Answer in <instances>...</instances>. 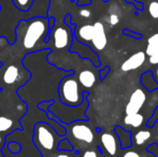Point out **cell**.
<instances>
[{"instance_id": "83f0119b", "label": "cell", "mask_w": 158, "mask_h": 157, "mask_svg": "<svg viewBox=\"0 0 158 157\" xmlns=\"http://www.w3.org/2000/svg\"><path fill=\"white\" fill-rule=\"evenodd\" d=\"M56 157H69L68 155H66V154H60V155H58Z\"/></svg>"}, {"instance_id": "30bf717a", "label": "cell", "mask_w": 158, "mask_h": 157, "mask_svg": "<svg viewBox=\"0 0 158 157\" xmlns=\"http://www.w3.org/2000/svg\"><path fill=\"white\" fill-rule=\"evenodd\" d=\"M146 55L149 56V62L152 65L158 64V33L152 35L147 42Z\"/></svg>"}, {"instance_id": "9a60e30c", "label": "cell", "mask_w": 158, "mask_h": 157, "mask_svg": "<svg viewBox=\"0 0 158 157\" xmlns=\"http://www.w3.org/2000/svg\"><path fill=\"white\" fill-rule=\"evenodd\" d=\"M144 117L143 115L140 113H135V114H131V115H126L124 118V123L127 126H131L132 128H139L143 125V123Z\"/></svg>"}, {"instance_id": "cb8c5ba5", "label": "cell", "mask_w": 158, "mask_h": 157, "mask_svg": "<svg viewBox=\"0 0 158 157\" xmlns=\"http://www.w3.org/2000/svg\"><path fill=\"white\" fill-rule=\"evenodd\" d=\"M82 157H99V154L97 151L94 150H88L85 151L82 155Z\"/></svg>"}, {"instance_id": "7c38bea8", "label": "cell", "mask_w": 158, "mask_h": 157, "mask_svg": "<svg viewBox=\"0 0 158 157\" xmlns=\"http://www.w3.org/2000/svg\"><path fill=\"white\" fill-rule=\"evenodd\" d=\"M79 82L85 88H92L96 82L95 74L89 69L82 70L79 74Z\"/></svg>"}, {"instance_id": "277c9868", "label": "cell", "mask_w": 158, "mask_h": 157, "mask_svg": "<svg viewBox=\"0 0 158 157\" xmlns=\"http://www.w3.org/2000/svg\"><path fill=\"white\" fill-rule=\"evenodd\" d=\"M100 144L98 146L99 151L107 157H116L118 154V150L121 149L119 140L116 133H103L100 138Z\"/></svg>"}, {"instance_id": "1f68e13d", "label": "cell", "mask_w": 158, "mask_h": 157, "mask_svg": "<svg viewBox=\"0 0 158 157\" xmlns=\"http://www.w3.org/2000/svg\"><path fill=\"white\" fill-rule=\"evenodd\" d=\"M0 157H3V156H2V155H0Z\"/></svg>"}, {"instance_id": "9c48e42d", "label": "cell", "mask_w": 158, "mask_h": 157, "mask_svg": "<svg viewBox=\"0 0 158 157\" xmlns=\"http://www.w3.org/2000/svg\"><path fill=\"white\" fill-rule=\"evenodd\" d=\"M146 60V54L140 51L135 54H133L131 56H130L122 65H121V70L122 71H131L139 68L142 65L144 64Z\"/></svg>"}, {"instance_id": "ffe728a7", "label": "cell", "mask_w": 158, "mask_h": 157, "mask_svg": "<svg viewBox=\"0 0 158 157\" xmlns=\"http://www.w3.org/2000/svg\"><path fill=\"white\" fill-rule=\"evenodd\" d=\"M148 11L149 14L152 18L158 19V2L157 1H153L152 3L149 4L148 6Z\"/></svg>"}, {"instance_id": "5bb4252c", "label": "cell", "mask_w": 158, "mask_h": 157, "mask_svg": "<svg viewBox=\"0 0 158 157\" xmlns=\"http://www.w3.org/2000/svg\"><path fill=\"white\" fill-rule=\"evenodd\" d=\"M19 76V68L16 66L11 65L5 70L3 74V81L6 84H13L18 81Z\"/></svg>"}, {"instance_id": "603a6c76", "label": "cell", "mask_w": 158, "mask_h": 157, "mask_svg": "<svg viewBox=\"0 0 158 157\" xmlns=\"http://www.w3.org/2000/svg\"><path fill=\"white\" fill-rule=\"evenodd\" d=\"M146 150L152 154H154L156 157H158V145L156 143H153L149 146L146 147Z\"/></svg>"}, {"instance_id": "8992f818", "label": "cell", "mask_w": 158, "mask_h": 157, "mask_svg": "<svg viewBox=\"0 0 158 157\" xmlns=\"http://www.w3.org/2000/svg\"><path fill=\"white\" fill-rule=\"evenodd\" d=\"M146 101V94L141 89L135 90L130 97V101L126 105V115L139 113Z\"/></svg>"}, {"instance_id": "6da1fadb", "label": "cell", "mask_w": 158, "mask_h": 157, "mask_svg": "<svg viewBox=\"0 0 158 157\" xmlns=\"http://www.w3.org/2000/svg\"><path fill=\"white\" fill-rule=\"evenodd\" d=\"M50 31L49 19L39 16L29 19H21L16 28V32H21L22 46L27 50L34 48L41 40L48 43Z\"/></svg>"}, {"instance_id": "e0dca14e", "label": "cell", "mask_w": 158, "mask_h": 157, "mask_svg": "<svg viewBox=\"0 0 158 157\" xmlns=\"http://www.w3.org/2000/svg\"><path fill=\"white\" fill-rule=\"evenodd\" d=\"M14 5L22 11H28L31 9L34 0H12Z\"/></svg>"}, {"instance_id": "4fadbf2b", "label": "cell", "mask_w": 158, "mask_h": 157, "mask_svg": "<svg viewBox=\"0 0 158 157\" xmlns=\"http://www.w3.org/2000/svg\"><path fill=\"white\" fill-rule=\"evenodd\" d=\"M153 136V131L148 130H139L135 136L132 138V143L133 145L135 144L138 147H142L143 145H145L147 143V142L149 140H151Z\"/></svg>"}, {"instance_id": "44dd1931", "label": "cell", "mask_w": 158, "mask_h": 157, "mask_svg": "<svg viewBox=\"0 0 158 157\" xmlns=\"http://www.w3.org/2000/svg\"><path fill=\"white\" fill-rule=\"evenodd\" d=\"M130 149V148H129ZM127 150V149H125V150H123L124 151V153H123V155H121L120 157H143L137 151H133V150Z\"/></svg>"}, {"instance_id": "2e32d148", "label": "cell", "mask_w": 158, "mask_h": 157, "mask_svg": "<svg viewBox=\"0 0 158 157\" xmlns=\"http://www.w3.org/2000/svg\"><path fill=\"white\" fill-rule=\"evenodd\" d=\"M94 31V25L86 24V25H82L78 30V35H79V38L81 39L82 41L89 42V41H92L93 39Z\"/></svg>"}, {"instance_id": "8fae6325", "label": "cell", "mask_w": 158, "mask_h": 157, "mask_svg": "<svg viewBox=\"0 0 158 157\" xmlns=\"http://www.w3.org/2000/svg\"><path fill=\"white\" fill-rule=\"evenodd\" d=\"M114 132L117 134V136H118V138L119 140V143H120L121 150L129 149V148H131L133 146L132 134H131V131L125 130L123 128L118 126V127L115 128Z\"/></svg>"}, {"instance_id": "484cf974", "label": "cell", "mask_w": 158, "mask_h": 157, "mask_svg": "<svg viewBox=\"0 0 158 157\" xmlns=\"http://www.w3.org/2000/svg\"><path fill=\"white\" fill-rule=\"evenodd\" d=\"M152 128L155 130V132H156V143L158 145V119H156V120L155 121V123H154V125H153Z\"/></svg>"}, {"instance_id": "d6986e66", "label": "cell", "mask_w": 158, "mask_h": 157, "mask_svg": "<svg viewBox=\"0 0 158 157\" xmlns=\"http://www.w3.org/2000/svg\"><path fill=\"white\" fill-rule=\"evenodd\" d=\"M14 122L11 118L6 117H0V132H6L10 130Z\"/></svg>"}, {"instance_id": "5b68a950", "label": "cell", "mask_w": 158, "mask_h": 157, "mask_svg": "<svg viewBox=\"0 0 158 157\" xmlns=\"http://www.w3.org/2000/svg\"><path fill=\"white\" fill-rule=\"evenodd\" d=\"M71 134L77 141L82 142L86 144L93 143L94 140V135L90 127L81 122H76L71 128Z\"/></svg>"}, {"instance_id": "7402d4cb", "label": "cell", "mask_w": 158, "mask_h": 157, "mask_svg": "<svg viewBox=\"0 0 158 157\" xmlns=\"http://www.w3.org/2000/svg\"><path fill=\"white\" fill-rule=\"evenodd\" d=\"M108 20H109V23L111 26H115L119 22V17L117 13H112V14H110Z\"/></svg>"}, {"instance_id": "d4e9b609", "label": "cell", "mask_w": 158, "mask_h": 157, "mask_svg": "<svg viewBox=\"0 0 158 157\" xmlns=\"http://www.w3.org/2000/svg\"><path fill=\"white\" fill-rule=\"evenodd\" d=\"M91 14H92V12H91V10L88 9V8H82V9H81V11H80V16L82 17V18H84V19L90 18V17H91Z\"/></svg>"}, {"instance_id": "4316f807", "label": "cell", "mask_w": 158, "mask_h": 157, "mask_svg": "<svg viewBox=\"0 0 158 157\" xmlns=\"http://www.w3.org/2000/svg\"><path fill=\"white\" fill-rule=\"evenodd\" d=\"M55 18H49V24H50V30L54 27V24H55Z\"/></svg>"}, {"instance_id": "3957f363", "label": "cell", "mask_w": 158, "mask_h": 157, "mask_svg": "<svg viewBox=\"0 0 158 157\" xmlns=\"http://www.w3.org/2000/svg\"><path fill=\"white\" fill-rule=\"evenodd\" d=\"M56 130L54 128L45 123L39 122L34 126L33 130V142L35 146L41 147L45 151H52L56 146Z\"/></svg>"}, {"instance_id": "ac0fdd59", "label": "cell", "mask_w": 158, "mask_h": 157, "mask_svg": "<svg viewBox=\"0 0 158 157\" xmlns=\"http://www.w3.org/2000/svg\"><path fill=\"white\" fill-rule=\"evenodd\" d=\"M57 150L62 151V152H72L74 148H73L72 143L68 139L62 138L57 144Z\"/></svg>"}, {"instance_id": "ba28073f", "label": "cell", "mask_w": 158, "mask_h": 157, "mask_svg": "<svg viewBox=\"0 0 158 157\" xmlns=\"http://www.w3.org/2000/svg\"><path fill=\"white\" fill-rule=\"evenodd\" d=\"M94 36L92 39L93 44L95 49L99 51L104 50L107 43V38L106 35L105 27L102 22L97 21L94 24Z\"/></svg>"}, {"instance_id": "4dcf8cb0", "label": "cell", "mask_w": 158, "mask_h": 157, "mask_svg": "<svg viewBox=\"0 0 158 157\" xmlns=\"http://www.w3.org/2000/svg\"><path fill=\"white\" fill-rule=\"evenodd\" d=\"M156 75H157V77H158V69L156 70Z\"/></svg>"}, {"instance_id": "f546056e", "label": "cell", "mask_w": 158, "mask_h": 157, "mask_svg": "<svg viewBox=\"0 0 158 157\" xmlns=\"http://www.w3.org/2000/svg\"><path fill=\"white\" fill-rule=\"evenodd\" d=\"M2 67H3V63H2V62H0V68H1Z\"/></svg>"}, {"instance_id": "7a4b0ae2", "label": "cell", "mask_w": 158, "mask_h": 157, "mask_svg": "<svg viewBox=\"0 0 158 157\" xmlns=\"http://www.w3.org/2000/svg\"><path fill=\"white\" fill-rule=\"evenodd\" d=\"M59 99L62 104L69 106H78L82 103L79 82L72 77H65L58 88Z\"/></svg>"}, {"instance_id": "f1b7e54d", "label": "cell", "mask_w": 158, "mask_h": 157, "mask_svg": "<svg viewBox=\"0 0 158 157\" xmlns=\"http://www.w3.org/2000/svg\"><path fill=\"white\" fill-rule=\"evenodd\" d=\"M3 143H4V139L0 136V147L2 146V144H3Z\"/></svg>"}, {"instance_id": "52a82bcc", "label": "cell", "mask_w": 158, "mask_h": 157, "mask_svg": "<svg viewBox=\"0 0 158 157\" xmlns=\"http://www.w3.org/2000/svg\"><path fill=\"white\" fill-rule=\"evenodd\" d=\"M54 40V45L56 49H64L69 43V32L68 28L65 27H56L52 33L49 32L48 42L50 39Z\"/></svg>"}]
</instances>
